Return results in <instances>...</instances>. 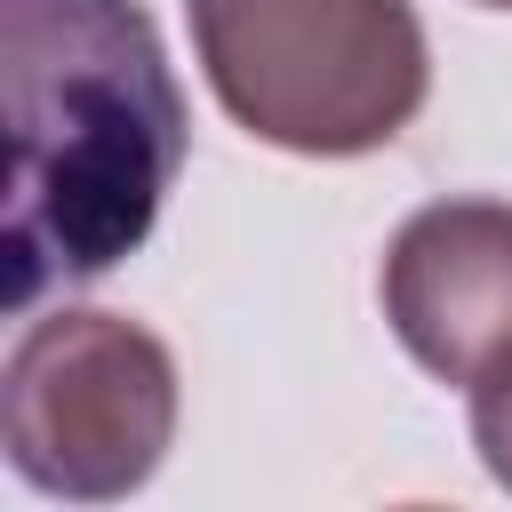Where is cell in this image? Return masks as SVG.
Wrapping results in <instances>:
<instances>
[{
	"mask_svg": "<svg viewBox=\"0 0 512 512\" xmlns=\"http://www.w3.org/2000/svg\"><path fill=\"white\" fill-rule=\"evenodd\" d=\"M0 112L8 312H32L152 240L192 128L136 0H0Z\"/></svg>",
	"mask_w": 512,
	"mask_h": 512,
	"instance_id": "cell-1",
	"label": "cell"
},
{
	"mask_svg": "<svg viewBox=\"0 0 512 512\" xmlns=\"http://www.w3.org/2000/svg\"><path fill=\"white\" fill-rule=\"evenodd\" d=\"M216 104L280 152H384L432 96V48L408 0H184Z\"/></svg>",
	"mask_w": 512,
	"mask_h": 512,
	"instance_id": "cell-2",
	"label": "cell"
},
{
	"mask_svg": "<svg viewBox=\"0 0 512 512\" xmlns=\"http://www.w3.org/2000/svg\"><path fill=\"white\" fill-rule=\"evenodd\" d=\"M176 440V360L120 312H40L0 368L8 472L64 504L136 496Z\"/></svg>",
	"mask_w": 512,
	"mask_h": 512,
	"instance_id": "cell-3",
	"label": "cell"
},
{
	"mask_svg": "<svg viewBox=\"0 0 512 512\" xmlns=\"http://www.w3.org/2000/svg\"><path fill=\"white\" fill-rule=\"evenodd\" d=\"M384 320L440 384H480L512 360V200H432L384 248Z\"/></svg>",
	"mask_w": 512,
	"mask_h": 512,
	"instance_id": "cell-4",
	"label": "cell"
},
{
	"mask_svg": "<svg viewBox=\"0 0 512 512\" xmlns=\"http://www.w3.org/2000/svg\"><path fill=\"white\" fill-rule=\"evenodd\" d=\"M472 448H480L488 480L512 496V360H496V368L472 384Z\"/></svg>",
	"mask_w": 512,
	"mask_h": 512,
	"instance_id": "cell-5",
	"label": "cell"
},
{
	"mask_svg": "<svg viewBox=\"0 0 512 512\" xmlns=\"http://www.w3.org/2000/svg\"><path fill=\"white\" fill-rule=\"evenodd\" d=\"M472 8H512V0H472Z\"/></svg>",
	"mask_w": 512,
	"mask_h": 512,
	"instance_id": "cell-6",
	"label": "cell"
}]
</instances>
